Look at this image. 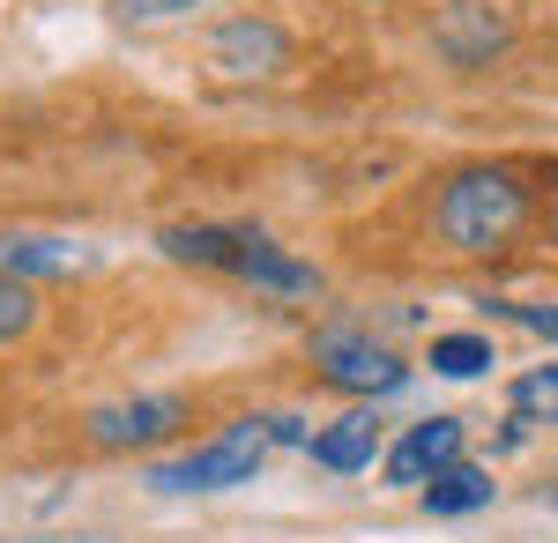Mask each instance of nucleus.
<instances>
[{"instance_id":"f257e3e1","label":"nucleus","mask_w":558,"mask_h":543,"mask_svg":"<svg viewBox=\"0 0 558 543\" xmlns=\"http://www.w3.org/2000/svg\"><path fill=\"white\" fill-rule=\"evenodd\" d=\"M432 224H439V239L454 253H499L529 224V186L507 165H470L439 186Z\"/></svg>"},{"instance_id":"f03ea898","label":"nucleus","mask_w":558,"mask_h":543,"mask_svg":"<svg viewBox=\"0 0 558 543\" xmlns=\"http://www.w3.org/2000/svg\"><path fill=\"white\" fill-rule=\"evenodd\" d=\"M268 418H246L231 424V432H216V439H202L194 455L179 461H149V492H231V484H254V469L268 461Z\"/></svg>"},{"instance_id":"7ed1b4c3","label":"nucleus","mask_w":558,"mask_h":543,"mask_svg":"<svg viewBox=\"0 0 558 543\" xmlns=\"http://www.w3.org/2000/svg\"><path fill=\"white\" fill-rule=\"evenodd\" d=\"M313 365H320V379H336V387H350V395H395L402 387V358L395 350H380L365 328H320L313 335Z\"/></svg>"},{"instance_id":"20e7f679","label":"nucleus","mask_w":558,"mask_h":543,"mask_svg":"<svg viewBox=\"0 0 558 543\" xmlns=\"http://www.w3.org/2000/svg\"><path fill=\"white\" fill-rule=\"evenodd\" d=\"M462 461V418H425V424H410L395 447L380 455L387 469V484H402V492H425L439 469H454Z\"/></svg>"},{"instance_id":"39448f33","label":"nucleus","mask_w":558,"mask_h":543,"mask_svg":"<svg viewBox=\"0 0 558 543\" xmlns=\"http://www.w3.org/2000/svg\"><path fill=\"white\" fill-rule=\"evenodd\" d=\"M186 424V402L179 395H134V402H105L89 410V439L97 447H157Z\"/></svg>"},{"instance_id":"423d86ee","label":"nucleus","mask_w":558,"mask_h":543,"mask_svg":"<svg viewBox=\"0 0 558 543\" xmlns=\"http://www.w3.org/2000/svg\"><path fill=\"white\" fill-rule=\"evenodd\" d=\"M283 31L268 23V15H239V23H223L209 38V68L216 75H231V83H254V75H276L283 68Z\"/></svg>"},{"instance_id":"0eeeda50","label":"nucleus","mask_w":558,"mask_h":543,"mask_svg":"<svg viewBox=\"0 0 558 543\" xmlns=\"http://www.w3.org/2000/svg\"><path fill=\"white\" fill-rule=\"evenodd\" d=\"M231 276L260 283V291H276V298H320V268L299 261V253H283V246H268V239H254V231H246V246L231 261Z\"/></svg>"},{"instance_id":"6e6552de","label":"nucleus","mask_w":558,"mask_h":543,"mask_svg":"<svg viewBox=\"0 0 558 543\" xmlns=\"http://www.w3.org/2000/svg\"><path fill=\"white\" fill-rule=\"evenodd\" d=\"M432 45H439L454 68H476V60H492V52L507 45V23H499L484 0H454V8L432 23Z\"/></svg>"},{"instance_id":"1a4fd4ad","label":"nucleus","mask_w":558,"mask_h":543,"mask_svg":"<svg viewBox=\"0 0 558 543\" xmlns=\"http://www.w3.org/2000/svg\"><path fill=\"white\" fill-rule=\"evenodd\" d=\"M373 455H380V424H373V410H350V418H336L328 432H313V461L336 469V476L373 469Z\"/></svg>"},{"instance_id":"9d476101","label":"nucleus","mask_w":558,"mask_h":543,"mask_svg":"<svg viewBox=\"0 0 558 543\" xmlns=\"http://www.w3.org/2000/svg\"><path fill=\"white\" fill-rule=\"evenodd\" d=\"M157 246L172 253V261H194V268H231L239 246H246V231H223V224H172V231H157Z\"/></svg>"},{"instance_id":"9b49d317","label":"nucleus","mask_w":558,"mask_h":543,"mask_svg":"<svg viewBox=\"0 0 558 543\" xmlns=\"http://www.w3.org/2000/svg\"><path fill=\"white\" fill-rule=\"evenodd\" d=\"M492 469H476V461H454V469H439L425 484V506L432 514H476V506H492Z\"/></svg>"},{"instance_id":"f8f14e48","label":"nucleus","mask_w":558,"mask_h":543,"mask_svg":"<svg viewBox=\"0 0 558 543\" xmlns=\"http://www.w3.org/2000/svg\"><path fill=\"white\" fill-rule=\"evenodd\" d=\"M83 253L60 239H0V276H68Z\"/></svg>"},{"instance_id":"ddd939ff","label":"nucleus","mask_w":558,"mask_h":543,"mask_svg":"<svg viewBox=\"0 0 558 543\" xmlns=\"http://www.w3.org/2000/svg\"><path fill=\"white\" fill-rule=\"evenodd\" d=\"M484 365H499L484 335H432V373H447V379H476Z\"/></svg>"},{"instance_id":"4468645a","label":"nucleus","mask_w":558,"mask_h":543,"mask_svg":"<svg viewBox=\"0 0 558 543\" xmlns=\"http://www.w3.org/2000/svg\"><path fill=\"white\" fill-rule=\"evenodd\" d=\"M514 418L521 424H558V365H529L514 379Z\"/></svg>"},{"instance_id":"2eb2a0df","label":"nucleus","mask_w":558,"mask_h":543,"mask_svg":"<svg viewBox=\"0 0 558 543\" xmlns=\"http://www.w3.org/2000/svg\"><path fill=\"white\" fill-rule=\"evenodd\" d=\"M31 321H38V298L23 291V276H0V342H15Z\"/></svg>"},{"instance_id":"dca6fc26","label":"nucleus","mask_w":558,"mask_h":543,"mask_svg":"<svg viewBox=\"0 0 558 543\" xmlns=\"http://www.w3.org/2000/svg\"><path fill=\"white\" fill-rule=\"evenodd\" d=\"M514 328H529V335H544V342H558V305H521V298H507L499 305Z\"/></svg>"},{"instance_id":"f3484780","label":"nucleus","mask_w":558,"mask_h":543,"mask_svg":"<svg viewBox=\"0 0 558 543\" xmlns=\"http://www.w3.org/2000/svg\"><path fill=\"white\" fill-rule=\"evenodd\" d=\"M128 23H165V15H186V8H202V0H112Z\"/></svg>"}]
</instances>
